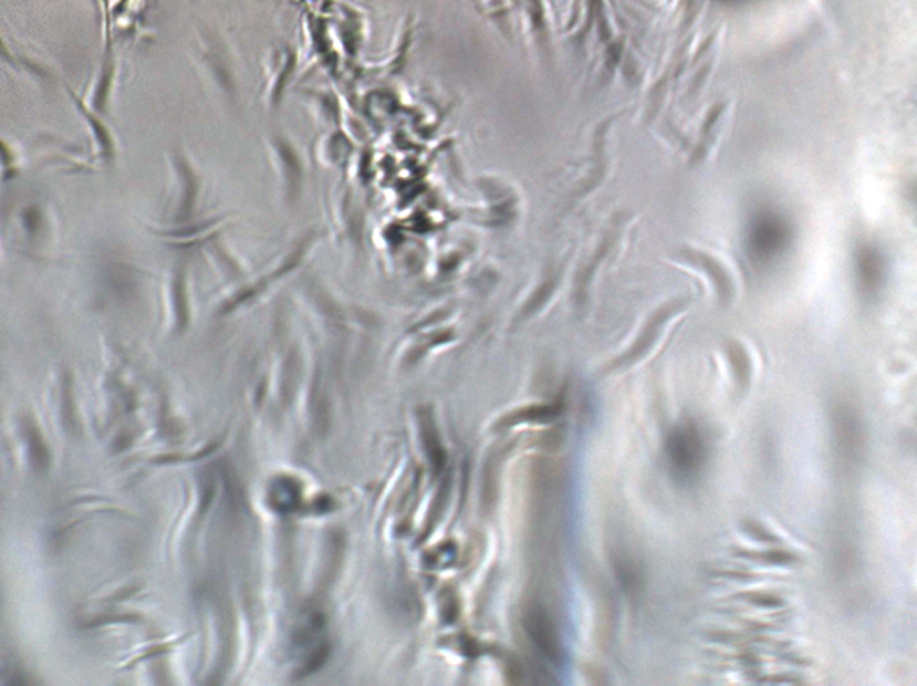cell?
Here are the masks:
<instances>
[{
    "mask_svg": "<svg viewBox=\"0 0 917 686\" xmlns=\"http://www.w3.org/2000/svg\"><path fill=\"white\" fill-rule=\"evenodd\" d=\"M678 301L674 305H667L665 309L658 310L651 319L647 326L643 328L642 335L636 339V343L633 344V348L629 352L624 353L618 361H615L613 368H620V366H627V364H633V362L642 359L645 353L649 352L652 348V344L656 343V337H658V332L661 330V326L667 323V319L678 310Z\"/></svg>",
    "mask_w": 917,
    "mask_h": 686,
    "instance_id": "277c9868",
    "label": "cell"
},
{
    "mask_svg": "<svg viewBox=\"0 0 917 686\" xmlns=\"http://www.w3.org/2000/svg\"><path fill=\"white\" fill-rule=\"evenodd\" d=\"M742 529L746 531L747 536H751L753 540L760 541V543H776L778 541V538L772 532L767 531L762 525L755 524V522H744Z\"/></svg>",
    "mask_w": 917,
    "mask_h": 686,
    "instance_id": "7c38bea8",
    "label": "cell"
},
{
    "mask_svg": "<svg viewBox=\"0 0 917 686\" xmlns=\"http://www.w3.org/2000/svg\"><path fill=\"white\" fill-rule=\"evenodd\" d=\"M22 221H24V228L29 235H36L40 232V226H42V212L38 206H27L22 214Z\"/></svg>",
    "mask_w": 917,
    "mask_h": 686,
    "instance_id": "8fae6325",
    "label": "cell"
},
{
    "mask_svg": "<svg viewBox=\"0 0 917 686\" xmlns=\"http://www.w3.org/2000/svg\"><path fill=\"white\" fill-rule=\"evenodd\" d=\"M667 455L672 472L681 479L688 481L701 472L706 459V446L701 438V432L694 423H681L670 432L667 439Z\"/></svg>",
    "mask_w": 917,
    "mask_h": 686,
    "instance_id": "6da1fadb",
    "label": "cell"
},
{
    "mask_svg": "<svg viewBox=\"0 0 917 686\" xmlns=\"http://www.w3.org/2000/svg\"><path fill=\"white\" fill-rule=\"evenodd\" d=\"M742 558H749L756 563H767V565L789 566L794 565L798 558L790 552L783 550H767V552H742Z\"/></svg>",
    "mask_w": 917,
    "mask_h": 686,
    "instance_id": "52a82bcc",
    "label": "cell"
},
{
    "mask_svg": "<svg viewBox=\"0 0 917 686\" xmlns=\"http://www.w3.org/2000/svg\"><path fill=\"white\" fill-rule=\"evenodd\" d=\"M112 79L113 67H106V69L103 70V74H101V81H99V85H97L94 92L95 112H103L104 106H106V99H108V94H110Z\"/></svg>",
    "mask_w": 917,
    "mask_h": 686,
    "instance_id": "ba28073f",
    "label": "cell"
},
{
    "mask_svg": "<svg viewBox=\"0 0 917 686\" xmlns=\"http://www.w3.org/2000/svg\"><path fill=\"white\" fill-rule=\"evenodd\" d=\"M617 565L618 577H620V581L624 584L627 592L638 590L642 579H640V574H638V570L633 566V563H629L626 559V561H617Z\"/></svg>",
    "mask_w": 917,
    "mask_h": 686,
    "instance_id": "9c48e42d",
    "label": "cell"
},
{
    "mask_svg": "<svg viewBox=\"0 0 917 686\" xmlns=\"http://www.w3.org/2000/svg\"><path fill=\"white\" fill-rule=\"evenodd\" d=\"M67 92H69L70 99L76 104L79 113L83 115L88 124H90V129H92V135H94L95 144H97V149H99V155L103 156L106 162L113 160L115 156V144H113L112 133L108 131V128L104 126V122L101 121V117H97L90 108H86V104L83 103V99L79 97L78 94H74L67 86Z\"/></svg>",
    "mask_w": 917,
    "mask_h": 686,
    "instance_id": "5b68a950",
    "label": "cell"
},
{
    "mask_svg": "<svg viewBox=\"0 0 917 686\" xmlns=\"http://www.w3.org/2000/svg\"><path fill=\"white\" fill-rule=\"evenodd\" d=\"M833 434L844 463H858L864 448V429L857 409L842 402L833 409Z\"/></svg>",
    "mask_w": 917,
    "mask_h": 686,
    "instance_id": "7a4b0ae2",
    "label": "cell"
},
{
    "mask_svg": "<svg viewBox=\"0 0 917 686\" xmlns=\"http://www.w3.org/2000/svg\"><path fill=\"white\" fill-rule=\"evenodd\" d=\"M729 362L740 387H747L751 378V362L747 353L738 344H729Z\"/></svg>",
    "mask_w": 917,
    "mask_h": 686,
    "instance_id": "8992f818",
    "label": "cell"
},
{
    "mask_svg": "<svg viewBox=\"0 0 917 686\" xmlns=\"http://www.w3.org/2000/svg\"><path fill=\"white\" fill-rule=\"evenodd\" d=\"M0 165H2V172H4V180H11V178L17 176L15 155H13V151L9 149L4 140H0Z\"/></svg>",
    "mask_w": 917,
    "mask_h": 686,
    "instance_id": "30bf717a",
    "label": "cell"
},
{
    "mask_svg": "<svg viewBox=\"0 0 917 686\" xmlns=\"http://www.w3.org/2000/svg\"><path fill=\"white\" fill-rule=\"evenodd\" d=\"M527 629H529V633L534 638L536 645L540 647L541 652L549 660L554 661V663H561V661L565 660V651H563L558 629H556L554 622L550 620L549 615L543 609H531V613L527 615Z\"/></svg>",
    "mask_w": 917,
    "mask_h": 686,
    "instance_id": "3957f363",
    "label": "cell"
}]
</instances>
